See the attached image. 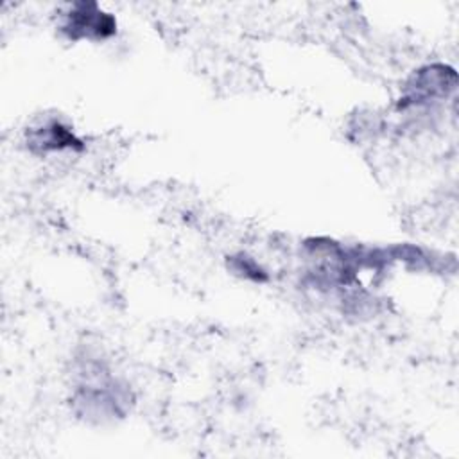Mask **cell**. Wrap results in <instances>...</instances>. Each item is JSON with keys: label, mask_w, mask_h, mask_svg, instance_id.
Listing matches in <instances>:
<instances>
[{"label": "cell", "mask_w": 459, "mask_h": 459, "mask_svg": "<svg viewBox=\"0 0 459 459\" xmlns=\"http://www.w3.org/2000/svg\"><path fill=\"white\" fill-rule=\"evenodd\" d=\"M59 29L74 41H102L117 32V20L93 2H75L61 13Z\"/></svg>", "instance_id": "2"}, {"label": "cell", "mask_w": 459, "mask_h": 459, "mask_svg": "<svg viewBox=\"0 0 459 459\" xmlns=\"http://www.w3.org/2000/svg\"><path fill=\"white\" fill-rule=\"evenodd\" d=\"M231 267L235 273H242L246 278H251L255 281L265 280V271L260 267V264L255 258H249L247 255L231 256Z\"/></svg>", "instance_id": "4"}, {"label": "cell", "mask_w": 459, "mask_h": 459, "mask_svg": "<svg viewBox=\"0 0 459 459\" xmlns=\"http://www.w3.org/2000/svg\"><path fill=\"white\" fill-rule=\"evenodd\" d=\"M457 84V74L446 65H427L416 70L402 90L400 109L421 108L430 102L446 99Z\"/></svg>", "instance_id": "1"}, {"label": "cell", "mask_w": 459, "mask_h": 459, "mask_svg": "<svg viewBox=\"0 0 459 459\" xmlns=\"http://www.w3.org/2000/svg\"><path fill=\"white\" fill-rule=\"evenodd\" d=\"M27 147L38 154L61 152V151H79L82 142L72 131L70 126L59 118H47L27 129Z\"/></svg>", "instance_id": "3"}]
</instances>
